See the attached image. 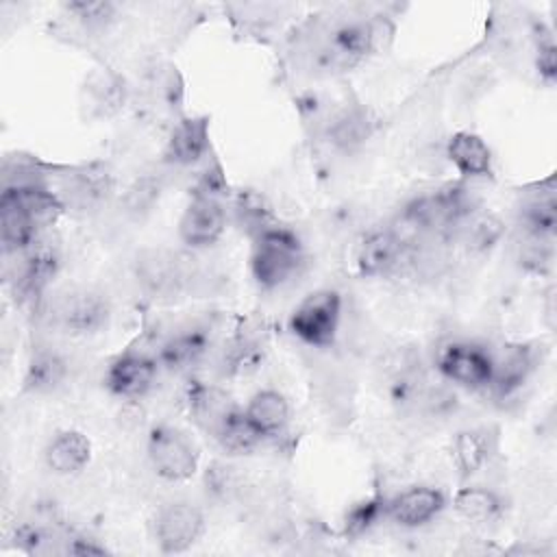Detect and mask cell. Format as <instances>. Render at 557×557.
<instances>
[{
	"label": "cell",
	"instance_id": "obj_5",
	"mask_svg": "<svg viewBox=\"0 0 557 557\" xmlns=\"http://www.w3.org/2000/svg\"><path fill=\"white\" fill-rule=\"evenodd\" d=\"M433 368L444 383L483 392L492 381V348L472 339H446L435 348Z\"/></svg>",
	"mask_w": 557,
	"mask_h": 557
},
{
	"label": "cell",
	"instance_id": "obj_7",
	"mask_svg": "<svg viewBox=\"0 0 557 557\" xmlns=\"http://www.w3.org/2000/svg\"><path fill=\"white\" fill-rule=\"evenodd\" d=\"M385 22L352 17L335 24L329 30V39L320 59L337 70H348L368 59L383 41Z\"/></svg>",
	"mask_w": 557,
	"mask_h": 557
},
{
	"label": "cell",
	"instance_id": "obj_15",
	"mask_svg": "<svg viewBox=\"0 0 557 557\" xmlns=\"http://www.w3.org/2000/svg\"><path fill=\"white\" fill-rule=\"evenodd\" d=\"M494 368L490 392L498 398H509L520 392L537 368V348L522 342H509L492 350Z\"/></svg>",
	"mask_w": 557,
	"mask_h": 557
},
{
	"label": "cell",
	"instance_id": "obj_9",
	"mask_svg": "<svg viewBox=\"0 0 557 557\" xmlns=\"http://www.w3.org/2000/svg\"><path fill=\"white\" fill-rule=\"evenodd\" d=\"M207 520L200 505L176 498L159 507L152 522V537L163 555L189 550L205 533Z\"/></svg>",
	"mask_w": 557,
	"mask_h": 557
},
{
	"label": "cell",
	"instance_id": "obj_18",
	"mask_svg": "<svg viewBox=\"0 0 557 557\" xmlns=\"http://www.w3.org/2000/svg\"><path fill=\"white\" fill-rule=\"evenodd\" d=\"M70 379V361L67 357L50 346V344H35L26 357L24 374H22V389L26 394L46 396L59 392Z\"/></svg>",
	"mask_w": 557,
	"mask_h": 557
},
{
	"label": "cell",
	"instance_id": "obj_35",
	"mask_svg": "<svg viewBox=\"0 0 557 557\" xmlns=\"http://www.w3.org/2000/svg\"><path fill=\"white\" fill-rule=\"evenodd\" d=\"M535 70L542 81L553 83L557 74V59H555V41L548 33L542 30L535 37Z\"/></svg>",
	"mask_w": 557,
	"mask_h": 557
},
{
	"label": "cell",
	"instance_id": "obj_33",
	"mask_svg": "<svg viewBox=\"0 0 557 557\" xmlns=\"http://www.w3.org/2000/svg\"><path fill=\"white\" fill-rule=\"evenodd\" d=\"M518 261L531 274H546L553 268V242L522 235L518 244Z\"/></svg>",
	"mask_w": 557,
	"mask_h": 557
},
{
	"label": "cell",
	"instance_id": "obj_23",
	"mask_svg": "<svg viewBox=\"0 0 557 557\" xmlns=\"http://www.w3.org/2000/svg\"><path fill=\"white\" fill-rule=\"evenodd\" d=\"M41 226L11 196L0 194V242L4 257H17L39 237Z\"/></svg>",
	"mask_w": 557,
	"mask_h": 557
},
{
	"label": "cell",
	"instance_id": "obj_22",
	"mask_svg": "<svg viewBox=\"0 0 557 557\" xmlns=\"http://www.w3.org/2000/svg\"><path fill=\"white\" fill-rule=\"evenodd\" d=\"M496 450V435L487 426H470L455 433L450 442L453 466L461 479H468L483 470Z\"/></svg>",
	"mask_w": 557,
	"mask_h": 557
},
{
	"label": "cell",
	"instance_id": "obj_1",
	"mask_svg": "<svg viewBox=\"0 0 557 557\" xmlns=\"http://www.w3.org/2000/svg\"><path fill=\"white\" fill-rule=\"evenodd\" d=\"M302 263L305 246L292 228L276 222L250 237L248 268L255 285L263 292L285 287L296 278Z\"/></svg>",
	"mask_w": 557,
	"mask_h": 557
},
{
	"label": "cell",
	"instance_id": "obj_28",
	"mask_svg": "<svg viewBox=\"0 0 557 557\" xmlns=\"http://www.w3.org/2000/svg\"><path fill=\"white\" fill-rule=\"evenodd\" d=\"M518 228L522 235L555 239L557 231V200L553 185L546 191L529 196L518 209Z\"/></svg>",
	"mask_w": 557,
	"mask_h": 557
},
{
	"label": "cell",
	"instance_id": "obj_31",
	"mask_svg": "<svg viewBox=\"0 0 557 557\" xmlns=\"http://www.w3.org/2000/svg\"><path fill=\"white\" fill-rule=\"evenodd\" d=\"M233 213L237 224L248 233V237H255L263 228L276 224V218L265 198L250 189L237 194V198L233 200Z\"/></svg>",
	"mask_w": 557,
	"mask_h": 557
},
{
	"label": "cell",
	"instance_id": "obj_36",
	"mask_svg": "<svg viewBox=\"0 0 557 557\" xmlns=\"http://www.w3.org/2000/svg\"><path fill=\"white\" fill-rule=\"evenodd\" d=\"M205 483H207V492L211 490L215 498H231L239 487L237 476L226 466H213L211 470H207Z\"/></svg>",
	"mask_w": 557,
	"mask_h": 557
},
{
	"label": "cell",
	"instance_id": "obj_19",
	"mask_svg": "<svg viewBox=\"0 0 557 557\" xmlns=\"http://www.w3.org/2000/svg\"><path fill=\"white\" fill-rule=\"evenodd\" d=\"M446 159L455 172L466 178H490L494 174V154L487 141L474 131H457L446 141Z\"/></svg>",
	"mask_w": 557,
	"mask_h": 557
},
{
	"label": "cell",
	"instance_id": "obj_30",
	"mask_svg": "<svg viewBox=\"0 0 557 557\" xmlns=\"http://www.w3.org/2000/svg\"><path fill=\"white\" fill-rule=\"evenodd\" d=\"M163 194V181L161 176L154 174H141L137 176L124 191L122 196V205H124V213L133 220H141L146 218L161 200Z\"/></svg>",
	"mask_w": 557,
	"mask_h": 557
},
{
	"label": "cell",
	"instance_id": "obj_21",
	"mask_svg": "<svg viewBox=\"0 0 557 557\" xmlns=\"http://www.w3.org/2000/svg\"><path fill=\"white\" fill-rule=\"evenodd\" d=\"M244 413L263 440L278 437L292 420L289 400L274 387L257 389L244 405Z\"/></svg>",
	"mask_w": 557,
	"mask_h": 557
},
{
	"label": "cell",
	"instance_id": "obj_24",
	"mask_svg": "<svg viewBox=\"0 0 557 557\" xmlns=\"http://www.w3.org/2000/svg\"><path fill=\"white\" fill-rule=\"evenodd\" d=\"M187 407H189V416L194 418V422L209 437H213L220 431V426L239 409V405H235V400L218 385L191 387L189 396H187Z\"/></svg>",
	"mask_w": 557,
	"mask_h": 557
},
{
	"label": "cell",
	"instance_id": "obj_16",
	"mask_svg": "<svg viewBox=\"0 0 557 557\" xmlns=\"http://www.w3.org/2000/svg\"><path fill=\"white\" fill-rule=\"evenodd\" d=\"M376 115L361 102H346L326 122V144L339 154L359 152L376 133Z\"/></svg>",
	"mask_w": 557,
	"mask_h": 557
},
{
	"label": "cell",
	"instance_id": "obj_17",
	"mask_svg": "<svg viewBox=\"0 0 557 557\" xmlns=\"http://www.w3.org/2000/svg\"><path fill=\"white\" fill-rule=\"evenodd\" d=\"M407 248L387 226L368 231L355 250V268L363 278H383L405 263Z\"/></svg>",
	"mask_w": 557,
	"mask_h": 557
},
{
	"label": "cell",
	"instance_id": "obj_32",
	"mask_svg": "<svg viewBox=\"0 0 557 557\" xmlns=\"http://www.w3.org/2000/svg\"><path fill=\"white\" fill-rule=\"evenodd\" d=\"M65 11L89 33H102L117 20V4L109 0H76L67 2Z\"/></svg>",
	"mask_w": 557,
	"mask_h": 557
},
{
	"label": "cell",
	"instance_id": "obj_12",
	"mask_svg": "<svg viewBox=\"0 0 557 557\" xmlns=\"http://www.w3.org/2000/svg\"><path fill=\"white\" fill-rule=\"evenodd\" d=\"M213 324L187 322L172 331L157 348L154 357L161 368L172 372H185L198 366L211 350Z\"/></svg>",
	"mask_w": 557,
	"mask_h": 557
},
{
	"label": "cell",
	"instance_id": "obj_34",
	"mask_svg": "<svg viewBox=\"0 0 557 557\" xmlns=\"http://www.w3.org/2000/svg\"><path fill=\"white\" fill-rule=\"evenodd\" d=\"M385 503H387V498L372 496V498H366V500L357 503L355 507H350V511L344 518V533L346 535L366 533L372 524H376L381 518H385Z\"/></svg>",
	"mask_w": 557,
	"mask_h": 557
},
{
	"label": "cell",
	"instance_id": "obj_27",
	"mask_svg": "<svg viewBox=\"0 0 557 557\" xmlns=\"http://www.w3.org/2000/svg\"><path fill=\"white\" fill-rule=\"evenodd\" d=\"M126 83L120 74L109 67L91 72L83 87L85 107L94 117H109L115 115L126 104Z\"/></svg>",
	"mask_w": 557,
	"mask_h": 557
},
{
	"label": "cell",
	"instance_id": "obj_3",
	"mask_svg": "<svg viewBox=\"0 0 557 557\" xmlns=\"http://www.w3.org/2000/svg\"><path fill=\"white\" fill-rule=\"evenodd\" d=\"M344 315V296L333 287L309 292L289 313L287 331L311 348H331L337 342Z\"/></svg>",
	"mask_w": 557,
	"mask_h": 557
},
{
	"label": "cell",
	"instance_id": "obj_25",
	"mask_svg": "<svg viewBox=\"0 0 557 557\" xmlns=\"http://www.w3.org/2000/svg\"><path fill=\"white\" fill-rule=\"evenodd\" d=\"M505 498L500 492L487 485H463L453 496L455 513L474 527H487L503 518Z\"/></svg>",
	"mask_w": 557,
	"mask_h": 557
},
{
	"label": "cell",
	"instance_id": "obj_26",
	"mask_svg": "<svg viewBox=\"0 0 557 557\" xmlns=\"http://www.w3.org/2000/svg\"><path fill=\"white\" fill-rule=\"evenodd\" d=\"M505 231V222L496 213L476 207L455 226L450 239H457L472 255H485L498 246Z\"/></svg>",
	"mask_w": 557,
	"mask_h": 557
},
{
	"label": "cell",
	"instance_id": "obj_4",
	"mask_svg": "<svg viewBox=\"0 0 557 557\" xmlns=\"http://www.w3.org/2000/svg\"><path fill=\"white\" fill-rule=\"evenodd\" d=\"M146 457L152 472L165 483H185L200 468V448L176 424H152L146 437Z\"/></svg>",
	"mask_w": 557,
	"mask_h": 557
},
{
	"label": "cell",
	"instance_id": "obj_14",
	"mask_svg": "<svg viewBox=\"0 0 557 557\" xmlns=\"http://www.w3.org/2000/svg\"><path fill=\"white\" fill-rule=\"evenodd\" d=\"M448 496L433 485H411L385 503V518L400 529H422L446 509Z\"/></svg>",
	"mask_w": 557,
	"mask_h": 557
},
{
	"label": "cell",
	"instance_id": "obj_10",
	"mask_svg": "<svg viewBox=\"0 0 557 557\" xmlns=\"http://www.w3.org/2000/svg\"><path fill=\"white\" fill-rule=\"evenodd\" d=\"M159 370L161 366L154 355L128 348L107 363L102 385L115 398L139 400L157 385Z\"/></svg>",
	"mask_w": 557,
	"mask_h": 557
},
{
	"label": "cell",
	"instance_id": "obj_11",
	"mask_svg": "<svg viewBox=\"0 0 557 557\" xmlns=\"http://www.w3.org/2000/svg\"><path fill=\"white\" fill-rule=\"evenodd\" d=\"M67 207L81 211H96L104 207L115 194V174L102 161H91L74 168L63 183V191H57Z\"/></svg>",
	"mask_w": 557,
	"mask_h": 557
},
{
	"label": "cell",
	"instance_id": "obj_13",
	"mask_svg": "<svg viewBox=\"0 0 557 557\" xmlns=\"http://www.w3.org/2000/svg\"><path fill=\"white\" fill-rule=\"evenodd\" d=\"M211 150V120L207 115H183L170 128L161 161L172 168H191Z\"/></svg>",
	"mask_w": 557,
	"mask_h": 557
},
{
	"label": "cell",
	"instance_id": "obj_29",
	"mask_svg": "<svg viewBox=\"0 0 557 557\" xmlns=\"http://www.w3.org/2000/svg\"><path fill=\"white\" fill-rule=\"evenodd\" d=\"M222 453L226 455H250L257 450L263 442V437L257 433V429L250 424V420L244 413V407H239L211 437Z\"/></svg>",
	"mask_w": 557,
	"mask_h": 557
},
{
	"label": "cell",
	"instance_id": "obj_20",
	"mask_svg": "<svg viewBox=\"0 0 557 557\" xmlns=\"http://www.w3.org/2000/svg\"><path fill=\"white\" fill-rule=\"evenodd\" d=\"M89 461H91V440L78 429L57 431L44 448L46 468L59 476H74L83 472Z\"/></svg>",
	"mask_w": 557,
	"mask_h": 557
},
{
	"label": "cell",
	"instance_id": "obj_8",
	"mask_svg": "<svg viewBox=\"0 0 557 557\" xmlns=\"http://www.w3.org/2000/svg\"><path fill=\"white\" fill-rule=\"evenodd\" d=\"M228 226V209L224 198L191 191L178 218V239L189 250H205L218 244Z\"/></svg>",
	"mask_w": 557,
	"mask_h": 557
},
{
	"label": "cell",
	"instance_id": "obj_37",
	"mask_svg": "<svg viewBox=\"0 0 557 557\" xmlns=\"http://www.w3.org/2000/svg\"><path fill=\"white\" fill-rule=\"evenodd\" d=\"M65 550L72 553V555H104V553H107V548H104L102 544H98L96 540L85 537V535L67 537Z\"/></svg>",
	"mask_w": 557,
	"mask_h": 557
},
{
	"label": "cell",
	"instance_id": "obj_2",
	"mask_svg": "<svg viewBox=\"0 0 557 557\" xmlns=\"http://www.w3.org/2000/svg\"><path fill=\"white\" fill-rule=\"evenodd\" d=\"M191 261L187 255L170 248H146L133 261V276L139 289L154 300L183 298L198 281Z\"/></svg>",
	"mask_w": 557,
	"mask_h": 557
},
{
	"label": "cell",
	"instance_id": "obj_6",
	"mask_svg": "<svg viewBox=\"0 0 557 557\" xmlns=\"http://www.w3.org/2000/svg\"><path fill=\"white\" fill-rule=\"evenodd\" d=\"M48 318L57 331L70 337H89L109 326L111 302L100 289L70 287L52 300Z\"/></svg>",
	"mask_w": 557,
	"mask_h": 557
}]
</instances>
